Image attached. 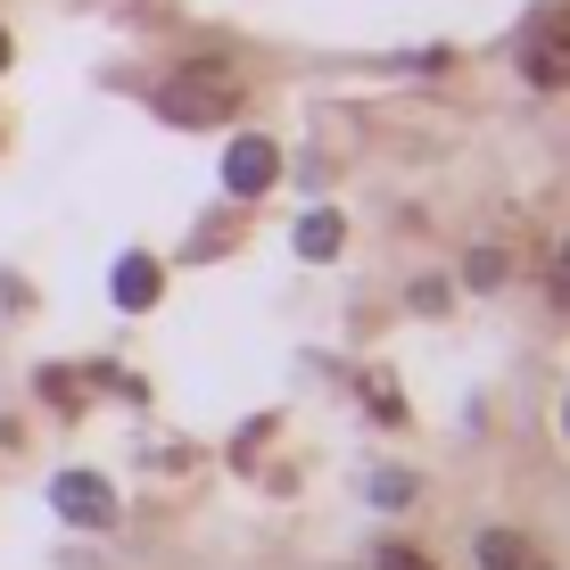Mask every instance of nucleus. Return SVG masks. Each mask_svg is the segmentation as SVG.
<instances>
[{
    "instance_id": "nucleus-7",
    "label": "nucleus",
    "mask_w": 570,
    "mask_h": 570,
    "mask_svg": "<svg viewBox=\"0 0 570 570\" xmlns=\"http://www.w3.org/2000/svg\"><path fill=\"white\" fill-rule=\"evenodd\" d=\"M340 240H347V224H340L331 207H314L306 224H298V257H314V265H323V257H340Z\"/></svg>"
},
{
    "instance_id": "nucleus-5",
    "label": "nucleus",
    "mask_w": 570,
    "mask_h": 570,
    "mask_svg": "<svg viewBox=\"0 0 570 570\" xmlns=\"http://www.w3.org/2000/svg\"><path fill=\"white\" fill-rule=\"evenodd\" d=\"M480 570H554L521 529H480Z\"/></svg>"
},
{
    "instance_id": "nucleus-1",
    "label": "nucleus",
    "mask_w": 570,
    "mask_h": 570,
    "mask_svg": "<svg viewBox=\"0 0 570 570\" xmlns=\"http://www.w3.org/2000/svg\"><path fill=\"white\" fill-rule=\"evenodd\" d=\"M240 75L232 67H174L166 83H157V116H166V125H190V132H207V125H232V116H240Z\"/></svg>"
},
{
    "instance_id": "nucleus-12",
    "label": "nucleus",
    "mask_w": 570,
    "mask_h": 570,
    "mask_svg": "<svg viewBox=\"0 0 570 570\" xmlns=\"http://www.w3.org/2000/svg\"><path fill=\"white\" fill-rule=\"evenodd\" d=\"M562 430H570V414H562Z\"/></svg>"
},
{
    "instance_id": "nucleus-4",
    "label": "nucleus",
    "mask_w": 570,
    "mask_h": 570,
    "mask_svg": "<svg viewBox=\"0 0 570 570\" xmlns=\"http://www.w3.org/2000/svg\"><path fill=\"white\" fill-rule=\"evenodd\" d=\"M50 504H58L75 529H108V521H116L108 480H91V471H58V480H50Z\"/></svg>"
},
{
    "instance_id": "nucleus-9",
    "label": "nucleus",
    "mask_w": 570,
    "mask_h": 570,
    "mask_svg": "<svg viewBox=\"0 0 570 570\" xmlns=\"http://www.w3.org/2000/svg\"><path fill=\"white\" fill-rule=\"evenodd\" d=\"M381 570H439V562H422V554H405V546H381Z\"/></svg>"
},
{
    "instance_id": "nucleus-6",
    "label": "nucleus",
    "mask_w": 570,
    "mask_h": 570,
    "mask_svg": "<svg viewBox=\"0 0 570 570\" xmlns=\"http://www.w3.org/2000/svg\"><path fill=\"white\" fill-rule=\"evenodd\" d=\"M157 289H166V273H157V257H125V265H116V306H125V314L157 306Z\"/></svg>"
},
{
    "instance_id": "nucleus-3",
    "label": "nucleus",
    "mask_w": 570,
    "mask_h": 570,
    "mask_svg": "<svg viewBox=\"0 0 570 570\" xmlns=\"http://www.w3.org/2000/svg\"><path fill=\"white\" fill-rule=\"evenodd\" d=\"M273 174H282V149H273L265 132H240V141L224 149V190H232V199H257V190H273Z\"/></svg>"
},
{
    "instance_id": "nucleus-8",
    "label": "nucleus",
    "mask_w": 570,
    "mask_h": 570,
    "mask_svg": "<svg viewBox=\"0 0 570 570\" xmlns=\"http://www.w3.org/2000/svg\"><path fill=\"white\" fill-rule=\"evenodd\" d=\"M372 504H414V471H372Z\"/></svg>"
},
{
    "instance_id": "nucleus-11",
    "label": "nucleus",
    "mask_w": 570,
    "mask_h": 570,
    "mask_svg": "<svg viewBox=\"0 0 570 570\" xmlns=\"http://www.w3.org/2000/svg\"><path fill=\"white\" fill-rule=\"evenodd\" d=\"M0 75H9V26H0Z\"/></svg>"
},
{
    "instance_id": "nucleus-10",
    "label": "nucleus",
    "mask_w": 570,
    "mask_h": 570,
    "mask_svg": "<svg viewBox=\"0 0 570 570\" xmlns=\"http://www.w3.org/2000/svg\"><path fill=\"white\" fill-rule=\"evenodd\" d=\"M554 306H570V248H562V265H554Z\"/></svg>"
},
{
    "instance_id": "nucleus-2",
    "label": "nucleus",
    "mask_w": 570,
    "mask_h": 570,
    "mask_svg": "<svg viewBox=\"0 0 570 570\" xmlns=\"http://www.w3.org/2000/svg\"><path fill=\"white\" fill-rule=\"evenodd\" d=\"M521 75H529L538 91H562V83H570V0L538 9V26L521 33Z\"/></svg>"
}]
</instances>
